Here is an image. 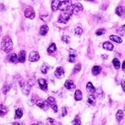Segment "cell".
<instances>
[{"label": "cell", "mask_w": 125, "mask_h": 125, "mask_svg": "<svg viewBox=\"0 0 125 125\" xmlns=\"http://www.w3.org/2000/svg\"><path fill=\"white\" fill-rule=\"evenodd\" d=\"M13 48V43L12 39L9 36H5L2 39L1 42V49L5 52H10Z\"/></svg>", "instance_id": "6da1fadb"}, {"label": "cell", "mask_w": 125, "mask_h": 125, "mask_svg": "<svg viewBox=\"0 0 125 125\" xmlns=\"http://www.w3.org/2000/svg\"><path fill=\"white\" fill-rule=\"evenodd\" d=\"M72 7V2L71 1H60L58 9L61 11H68Z\"/></svg>", "instance_id": "7a4b0ae2"}, {"label": "cell", "mask_w": 125, "mask_h": 125, "mask_svg": "<svg viewBox=\"0 0 125 125\" xmlns=\"http://www.w3.org/2000/svg\"><path fill=\"white\" fill-rule=\"evenodd\" d=\"M72 11L71 12H64V13H62L60 15V16L58 17V22L60 23H67L68 21H69V19H71V16H72Z\"/></svg>", "instance_id": "3957f363"}, {"label": "cell", "mask_w": 125, "mask_h": 125, "mask_svg": "<svg viewBox=\"0 0 125 125\" xmlns=\"http://www.w3.org/2000/svg\"><path fill=\"white\" fill-rule=\"evenodd\" d=\"M36 105L38 107H39L42 109L45 110V111H47L48 109V107H49V104H48V103L47 101H45V100H42V99H39L36 101Z\"/></svg>", "instance_id": "277c9868"}, {"label": "cell", "mask_w": 125, "mask_h": 125, "mask_svg": "<svg viewBox=\"0 0 125 125\" xmlns=\"http://www.w3.org/2000/svg\"><path fill=\"white\" fill-rule=\"evenodd\" d=\"M48 104L51 106V107L53 109V111L55 112H58V106H57V104H56V101H55V97H53L52 96L48 97V100H47Z\"/></svg>", "instance_id": "5b68a950"}, {"label": "cell", "mask_w": 125, "mask_h": 125, "mask_svg": "<svg viewBox=\"0 0 125 125\" xmlns=\"http://www.w3.org/2000/svg\"><path fill=\"white\" fill-rule=\"evenodd\" d=\"M25 16L26 18H29L30 19H33L35 18V10L32 8H31V7L27 8L25 10Z\"/></svg>", "instance_id": "8992f818"}, {"label": "cell", "mask_w": 125, "mask_h": 125, "mask_svg": "<svg viewBox=\"0 0 125 125\" xmlns=\"http://www.w3.org/2000/svg\"><path fill=\"white\" fill-rule=\"evenodd\" d=\"M39 58H40V55H39V54L37 52H31L30 53L29 56V61L31 62H38V61L39 60Z\"/></svg>", "instance_id": "52a82bcc"}, {"label": "cell", "mask_w": 125, "mask_h": 125, "mask_svg": "<svg viewBox=\"0 0 125 125\" xmlns=\"http://www.w3.org/2000/svg\"><path fill=\"white\" fill-rule=\"evenodd\" d=\"M38 83L40 87V88L42 91H47L48 90V83L47 81L44 78H39L38 80Z\"/></svg>", "instance_id": "ba28073f"}, {"label": "cell", "mask_w": 125, "mask_h": 125, "mask_svg": "<svg viewBox=\"0 0 125 125\" xmlns=\"http://www.w3.org/2000/svg\"><path fill=\"white\" fill-rule=\"evenodd\" d=\"M83 10V7H82V5L81 3L78 2V3H75L74 5H73V8L72 9V13L74 14H78L80 12Z\"/></svg>", "instance_id": "9c48e42d"}, {"label": "cell", "mask_w": 125, "mask_h": 125, "mask_svg": "<svg viewBox=\"0 0 125 125\" xmlns=\"http://www.w3.org/2000/svg\"><path fill=\"white\" fill-rule=\"evenodd\" d=\"M55 77L58 78H62L64 77V71L62 67H58L55 72Z\"/></svg>", "instance_id": "30bf717a"}, {"label": "cell", "mask_w": 125, "mask_h": 125, "mask_svg": "<svg viewBox=\"0 0 125 125\" xmlns=\"http://www.w3.org/2000/svg\"><path fill=\"white\" fill-rule=\"evenodd\" d=\"M77 58V52L74 49H70L69 50V56H68V61L69 62H74L75 59Z\"/></svg>", "instance_id": "8fae6325"}, {"label": "cell", "mask_w": 125, "mask_h": 125, "mask_svg": "<svg viewBox=\"0 0 125 125\" xmlns=\"http://www.w3.org/2000/svg\"><path fill=\"white\" fill-rule=\"evenodd\" d=\"M20 86H21V91H22L23 93L26 95H28L29 94V91H30L29 87V85L28 84H27V85H26L25 83L22 82V81H20Z\"/></svg>", "instance_id": "7c38bea8"}, {"label": "cell", "mask_w": 125, "mask_h": 125, "mask_svg": "<svg viewBox=\"0 0 125 125\" xmlns=\"http://www.w3.org/2000/svg\"><path fill=\"white\" fill-rule=\"evenodd\" d=\"M64 87L68 90L72 91V90H74L75 88V84H74L73 81H72V80H67L66 81H65V83H64Z\"/></svg>", "instance_id": "4fadbf2b"}, {"label": "cell", "mask_w": 125, "mask_h": 125, "mask_svg": "<svg viewBox=\"0 0 125 125\" xmlns=\"http://www.w3.org/2000/svg\"><path fill=\"white\" fill-rule=\"evenodd\" d=\"M9 60L11 63H13V64H16L19 62V57L17 56V55L15 53L11 54L9 57Z\"/></svg>", "instance_id": "5bb4252c"}, {"label": "cell", "mask_w": 125, "mask_h": 125, "mask_svg": "<svg viewBox=\"0 0 125 125\" xmlns=\"http://www.w3.org/2000/svg\"><path fill=\"white\" fill-rule=\"evenodd\" d=\"M115 13L118 16H122L124 14H125V7L124 6H118L116 10H115Z\"/></svg>", "instance_id": "9a60e30c"}, {"label": "cell", "mask_w": 125, "mask_h": 125, "mask_svg": "<svg viewBox=\"0 0 125 125\" xmlns=\"http://www.w3.org/2000/svg\"><path fill=\"white\" fill-rule=\"evenodd\" d=\"M25 56H26L25 51H24V50L20 51V52L19 54V62H20L21 63L25 62Z\"/></svg>", "instance_id": "2e32d148"}, {"label": "cell", "mask_w": 125, "mask_h": 125, "mask_svg": "<svg viewBox=\"0 0 125 125\" xmlns=\"http://www.w3.org/2000/svg\"><path fill=\"white\" fill-rule=\"evenodd\" d=\"M103 48H104L105 50H107V51H112V50L114 49V45L111 44V42H106L104 43V44H103Z\"/></svg>", "instance_id": "e0dca14e"}, {"label": "cell", "mask_w": 125, "mask_h": 125, "mask_svg": "<svg viewBox=\"0 0 125 125\" xmlns=\"http://www.w3.org/2000/svg\"><path fill=\"white\" fill-rule=\"evenodd\" d=\"M86 89H87V91L89 92V93H94V92L96 91L95 88L94 87V85L92 84L91 82H88V84H87Z\"/></svg>", "instance_id": "ac0fdd59"}, {"label": "cell", "mask_w": 125, "mask_h": 125, "mask_svg": "<svg viewBox=\"0 0 125 125\" xmlns=\"http://www.w3.org/2000/svg\"><path fill=\"white\" fill-rule=\"evenodd\" d=\"M101 72V67L100 66H94L92 68V70H91V72L94 75H98Z\"/></svg>", "instance_id": "d6986e66"}, {"label": "cell", "mask_w": 125, "mask_h": 125, "mask_svg": "<svg viewBox=\"0 0 125 125\" xmlns=\"http://www.w3.org/2000/svg\"><path fill=\"white\" fill-rule=\"evenodd\" d=\"M23 115V111L21 110V108H17L15 110V119H20Z\"/></svg>", "instance_id": "ffe728a7"}, {"label": "cell", "mask_w": 125, "mask_h": 125, "mask_svg": "<svg viewBox=\"0 0 125 125\" xmlns=\"http://www.w3.org/2000/svg\"><path fill=\"white\" fill-rule=\"evenodd\" d=\"M88 102L91 105H94L96 103V96L95 95H89L88 97Z\"/></svg>", "instance_id": "44dd1931"}, {"label": "cell", "mask_w": 125, "mask_h": 125, "mask_svg": "<svg viewBox=\"0 0 125 125\" xmlns=\"http://www.w3.org/2000/svg\"><path fill=\"white\" fill-rule=\"evenodd\" d=\"M56 49H57V48H56V45L55 43H52V44H51V45L48 48V54H52L54 52H56Z\"/></svg>", "instance_id": "7402d4cb"}, {"label": "cell", "mask_w": 125, "mask_h": 125, "mask_svg": "<svg viewBox=\"0 0 125 125\" xmlns=\"http://www.w3.org/2000/svg\"><path fill=\"white\" fill-rule=\"evenodd\" d=\"M48 31V27L46 25H44L41 27L40 29V35H45Z\"/></svg>", "instance_id": "603a6c76"}, {"label": "cell", "mask_w": 125, "mask_h": 125, "mask_svg": "<svg viewBox=\"0 0 125 125\" xmlns=\"http://www.w3.org/2000/svg\"><path fill=\"white\" fill-rule=\"evenodd\" d=\"M110 39L112 40L113 42H115L116 43H121L122 42V39L121 38H120L117 35H112L110 36Z\"/></svg>", "instance_id": "cb8c5ba5"}, {"label": "cell", "mask_w": 125, "mask_h": 125, "mask_svg": "<svg viewBox=\"0 0 125 125\" xmlns=\"http://www.w3.org/2000/svg\"><path fill=\"white\" fill-rule=\"evenodd\" d=\"M124 117V112L122 110H119L116 114V119L117 122H120Z\"/></svg>", "instance_id": "d4e9b609"}, {"label": "cell", "mask_w": 125, "mask_h": 125, "mask_svg": "<svg viewBox=\"0 0 125 125\" xmlns=\"http://www.w3.org/2000/svg\"><path fill=\"white\" fill-rule=\"evenodd\" d=\"M74 99L76 101H81L82 99V93L80 90H77L74 94Z\"/></svg>", "instance_id": "484cf974"}, {"label": "cell", "mask_w": 125, "mask_h": 125, "mask_svg": "<svg viewBox=\"0 0 125 125\" xmlns=\"http://www.w3.org/2000/svg\"><path fill=\"white\" fill-rule=\"evenodd\" d=\"M7 108L5 107L3 104H0V116L2 117L5 116L7 114Z\"/></svg>", "instance_id": "4316f807"}, {"label": "cell", "mask_w": 125, "mask_h": 125, "mask_svg": "<svg viewBox=\"0 0 125 125\" xmlns=\"http://www.w3.org/2000/svg\"><path fill=\"white\" fill-rule=\"evenodd\" d=\"M48 69H49V66L47 64H43L41 67V72L43 74H47L48 72Z\"/></svg>", "instance_id": "83f0119b"}, {"label": "cell", "mask_w": 125, "mask_h": 125, "mask_svg": "<svg viewBox=\"0 0 125 125\" xmlns=\"http://www.w3.org/2000/svg\"><path fill=\"white\" fill-rule=\"evenodd\" d=\"M59 2H60V1H58V0H55V1H53V2H52V9L53 11H56V10H58Z\"/></svg>", "instance_id": "f1b7e54d"}, {"label": "cell", "mask_w": 125, "mask_h": 125, "mask_svg": "<svg viewBox=\"0 0 125 125\" xmlns=\"http://www.w3.org/2000/svg\"><path fill=\"white\" fill-rule=\"evenodd\" d=\"M112 62H113V64H114V67H115L116 69L120 68V67H121V62H120V61H119L117 58H115Z\"/></svg>", "instance_id": "f546056e"}, {"label": "cell", "mask_w": 125, "mask_h": 125, "mask_svg": "<svg viewBox=\"0 0 125 125\" xmlns=\"http://www.w3.org/2000/svg\"><path fill=\"white\" fill-rule=\"evenodd\" d=\"M97 97H98L99 99H103L104 98V92H103L102 89L99 88L97 90Z\"/></svg>", "instance_id": "4dcf8cb0"}, {"label": "cell", "mask_w": 125, "mask_h": 125, "mask_svg": "<svg viewBox=\"0 0 125 125\" xmlns=\"http://www.w3.org/2000/svg\"><path fill=\"white\" fill-rule=\"evenodd\" d=\"M81 64L80 63H78V64H77L74 66V70H73V73H78V72H79L80 71H81Z\"/></svg>", "instance_id": "1f68e13d"}, {"label": "cell", "mask_w": 125, "mask_h": 125, "mask_svg": "<svg viewBox=\"0 0 125 125\" xmlns=\"http://www.w3.org/2000/svg\"><path fill=\"white\" fill-rule=\"evenodd\" d=\"M73 125H81V121L80 120V118L78 117H76L74 120L72 121Z\"/></svg>", "instance_id": "d6a6232c"}, {"label": "cell", "mask_w": 125, "mask_h": 125, "mask_svg": "<svg viewBox=\"0 0 125 125\" xmlns=\"http://www.w3.org/2000/svg\"><path fill=\"white\" fill-rule=\"evenodd\" d=\"M82 32H83V29L80 28V27H78V28L75 29V35H81L82 34Z\"/></svg>", "instance_id": "836d02e7"}, {"label": "cell", "mask_w": 125, "mask_h": 125, "mask_svg": "<svg viewBox=\"0 0 125 125\" xmlns=\"http://www.w3.org/2000/svg\"><path fill=\"white\" fill-rule=\"evenodd\" d=\"M50 15H42L41 16V19L42 20H43L44 21H45V22H47V21H48L50 20Z\"/></svg>", "instance_id": "e575fe53"}, {"label": "cell", "mask_w": 125, "mask_h": 125, "mask_svg": "<svg viewBox=\"0 0 125 125\" xmlns=\"http://www.w3.org/2000/svg\"><path fill=\"white\" fill-rule=\"evenodd\" d=\"M10 90V87L9 85H5L3 87V89H2V92L5 94H7V92Z\"/></svg>", "instance_id": "d590c367"}, {"label": "cell", "mask_w": 125, "mask_h": 125, "mask_svg": "<svg viewBox=\"0 0 125 125\" xmlns=\"http://www.w3.org/2000/svg\"><path fill=\"white\" fill-rule=\"evenodd\" d=\"M47 122H48V125H55V121L52 118H48Z\"/></svg>", "instance_id": "8d00e7d4"}, {"label": "cell", "mask_w": 125, "mask_h": 125, "mask_svg": "<svg viewBox=\"0 0 125 125\" xmlns=\"http://www.w3.org/2000/svg\"><path fill=\"white\" fill-rule=\"evenodd\" d=\"M62 41L65 43H69L70 42V38L67 35H64L62 37Z\"/></svg>", "instance_id": "74e56055"}, {"label": "cell", "mask_w": 125, "mask_h": 125, "mask_svg": "<svg viewBox=\"0 0 125 125\" xmlns=\"http://www.w3.org/2000/svg\"><path fill=\"white\" fill-rule=\"evenodd\" d=\"M104 33H105V31L104 29H99L98 31H96L97 35H104Z\"/></svg>", "instance_id": "f35d334b"}, {"label": "cell", "mask_w": 125, "mask_h": 125, "mask_svg": "<svg viewBox=\"0 0 125 125\" xmlns=\"http://www.w3.org/2000/svg\"><path fill=\"white\" fill-rule=\"evenodd\" d=\"M62 117L66 116V115H67V114H68V112H67V110H66V108H65V107H62Z\"/></svg>", "instance_id": "ab89813d"}, {"label": "cell", "mask_w": 125, "mask_h": 125, "mask_svg": "<svg viewBox=\"0 0 125 125\" xmlns=\"http://www.w3.org/2000/svg\"><path fill=\"white\" fill-rule=\"evenodd\" d=\"M121 87H122V89H123V91L125 92V81H124V80H122V81H121Z\"/></svg>", "instance_id": "60d3db41"}, {"label": "cell", "mask_w": 125, "mask_h": 125, "mask_svg": "<svg viewBox=\"0 0 125 125\" xmlns=\"http://www.w3.org/2000/svg\"><path fill=\"white\" fill-rule=\"evenodd\" d=\"M122 69L124 72H125V61H124L123 62V64H122Z\"/></svg>", "instance_id": "b9f144b4"}, {"label": "cell", "mask_w": 125, "mask_h": 125, "mask_svg": "<svg viewBox=\"0 0 125 125\" xmlns=\"http://www.w3.org/2000/svg\"><path fill=\"white\" fill-rule=\"evenodd\" d=\"M101 57H102L103 59H104V60H105V59H107V55H103Z\"/></svg>", "instance_id": "7bdbcfd3"}, {"label": "cell", "mask_w": 125, "mask_h": 125, "mask_svg": "<svg viewBox=\"0 0 125 125\" xmlns=\"http://www.w3.org/2000/svg\"><path fill=\"white\" fill-rule=\"evenodd\" d=\"M12 125H21V124H19V122H14V123L12 124Z\"/></svg>", "instance_id": "ee69618b"}, {"label": "cell", "mask_w": 125, "mask_h": 125, "mask_svg": "<svg viewBox=\"0 0 125 125\" xmlns=\"http://www.w3.org/2000/svg\"><path fill=\"white\" fill-rule=\"evenodd\" d=\"M31 125H43V124L42 123H38V124H31Z\"/></svg>", "instance_id": "f6af8a7d"}, {"label": "cell", "mask_w": 125, "mask_h": 125, "mask_svg": "<svg viewBox=\"0 0 125 125\" xmlns=\"http://www.w3.org/2000/svg\"><path fill=\"white\" fill-rule=\"evenodd\" d=\"M122 29H123L124 31H125V25H124L122 26Z\"/></svg>", "instance_id": "bcb514c9"}, {"label": "cell", "mask_w": 125, "mask_h": 125, "mask_svg": "<svg viewBox=\"0 0 125 125\" xmlns=\"http://www.w3.org/2000/svg\"><path fill=\"white\" fill-rule=\"evenodd\" d=\"M2 31V28H1V26H0V31Z\"/></svg>", "instance_id": "7dc6e473"}, {"label": "cell", "mask_w": 125, "mask_h": 125, "mask_svg": "<svg viewBox=\"0 0 125 125\" xmlns=\"http://www.w3.org/2000/svg\"><path fill=\"white\" fill-rule=\"evenodd\" d=\"M124 111H125V106H124Z\"/></svg>", "instance_id": "c3c4849f"}]
</instances>
